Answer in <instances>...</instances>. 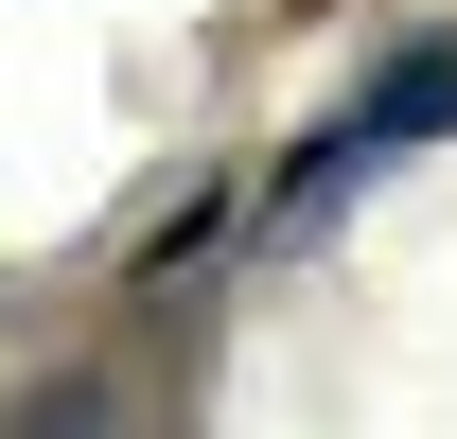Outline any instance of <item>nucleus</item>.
I'll return each instance as SVG.
<instances>
[{
  "mask_svg": "<svg viewBox=\"0 0 457 439\" xmlns=\"http://www.w3.org/2000/svg\"><path fill=\"white\" fill-rule=\"evenodd\" d=\"M422 141H457V36H422V54H387V70H370V88H352V106L317 123V159L282 176V211H264V228H317V211L352 194V176L422 159Z\"/></svg>",
  "mask_w": 457,
  "mask_h": 439,
  "instance_id": "nucleus-1",
  "label": "nucleus"
}]
</instances>
